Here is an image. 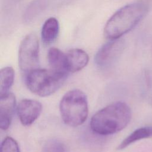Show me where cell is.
I'll return each mask as SVG.
<instances>
[{"instance_id": "obj_16", "label": "cell", "mask_w": 152, "mask_h": 152, "mask_svg": "<svg viewBox=\"0 0 152 152\" xmlns=\"http://www.w3.org/2000/svg\"><path fill=\"white\" fill-rule=\"evenodd\" d=\"M0 152H20L17 142L11 137H7L1 142Z\"/></svg>"}, {"instance_id": "obj_14", "label": "cell", "mask_w": 152, "mask_h": 152, "mask_svg": "<svg viewBox=\"0 0 152 152\" xmlns=\"http://www.w3.org/2000/svg\"><path fill=\"white\" fill-rule=\"evenodd\" d=\"M47 4L46 0H34L26 9L24 19L26 22L29 23L34 20L45 8Z\"/></svg>"}, {"instance_id": "obj_6", "label": "cell", "mask_w": 152, "mask_h": 152, "mask_svg": "<svg viewBox=\"0 0 152 152\" xmlns=\"http://www.w3.org/2000/svg\"><path fill=\"white\" fill-rule=\"evenodd\" d=\"M124 48L122 40L117 39L104 44L97 52L94 61L100 68H105L112 65L119 58Z\"/></svg>"}, {"instance_id": "obj_8", "label": "cell", "mask_w": 152, "mask_h": 152, "mask_svg": "<svg viewBox=\"0 0 152 152\" xmlns=\"http://www.w3.org/2000/svg\"><path fill=\"white\" fill-rule=\"evenodd\" d=\"M16 107L15 96L9 93L0 97V128L2 130L7 129L11 125L14 110Z\"/></svg>"}, {"instance_id": "obj_13", "label": "cell", "mask_w": 152, "mask_h": 152, "mask_svg": "<svg viewBox=\"0 0 152 152\" xmlns=\"http://www.w3.org/2000/svg\"><path fill=\"white\" fill-rule=\"evenodd\" d=\"M14 81V71L11 66H6L0 71V97L9 93Z\"/></svg>"}, {"instance_id": "obj_3", "label": "cell", "mask_w": 152, "mask_h": 152, "mask_svg": "<svg viewBox=\"0 0 152 152\" xmlns=\"http://www.w3.org/2000/svg\"><path fill=\"white\" fill-rule=\"evenodd\" d=\"M59 110L64 122L69 126L82 125L88 114V100L86 94L79 89L66 92L59 103Z\"/></svg>"}, {"instance_id": "obj_11", "label": "cell", "mask_w": 152, "mask_h": 152, "mask_svg": "<svg viewBox=\"0 0 152 152\" xmlns=\"http://www.w3.org/2000/svg\"><path fill=\"white\" fill-rule=\"evenodd\" d=\"M59 31V24L58 20L50 17L44 23L41 32L43 42L45 45H50L56 39Z\"/></svg>"}, {"instance_id": "obj_5", "label": "cell", "mask_w": 152, "mask_h": 152, "mask_svg": "<svg viewBox=\"0 0 152 152\" xmlns=\"http://www.w3.org/2000/svg\"><path fill=\"white\" fill-rule=\"evenodd\" d=\"M39 43L34 33L27 34L21 41L18 51V65L26 74L39 68Z\"/></svg>"}, {"instance_id": "obj_2", "label": "cell", "mask_w": 152, "mask_h": 152, "mask_svg": "<svg viewBox=\"0 0 152 152\" xmlns=\"http://www.w3.org/2000/svg\"><path fill=\"white\" fill-rule=\"evenodd\" d=\"M147 6L134 2L122 7L109 19L104 28V36L110 40L119 39L132 29L145 16Z\"/></svg>"}, {"instance_id": "obj_7", "label": "cell", "mask_w": 152, "mask_h": 152, "mask_svg": "<svg viewBox=\"0 0 152 152\" xmlns=\"http://www.w3.org/2000/svg\"><path fill=\"white\" fill-rule=\"evenodd\" d=\"M42 110V104L33 99H23L17 107L18 118L24 126L31 125L39 118Z\"/></svg>"}, {"instance_id": "obj_15", "label": "cell", "mask_w": 152, "mask_h": 152, "mask_svg": "<svg viewBox=\"0 0 152 152\" xmlns=\"http://www.w3.org/2000/svg\"><path fill=\"white\" fill-rule=\"evenodd\" d=\"M43 152H68L65 145L58 140L47 141L43 147Z\"/></svg>"}, {"instance_id": "obj_9", "label": "cell", "mask_w": 152, "mask_h": 152, "mask_svg": "<svg viewBox=\"0 0 152 152\" xmlns=\"http://www.w3.org/2000/svg\"><path fill=\"white\" fill-rule=\"evenodd\" d=\"M65 55L69 72L74 73L81 70L88 62V55L82 49H72Z\"/></svg>"}, {"instance_id": "obj_12", "label": "cell", "mask_w": 152, "mask_h": 152, "mask_svg": "<svg viewBox=\"0 0 152 152\" xmlns=\"http://www.w3.org/2000/svg\"><path fill=\"white\" fill-rule=\"evenodd\" d=\"M152 137V125L139 128L134 130L128 136H127L118 145L117 149L121 150L127 147L130 144L144 139Z\"/></svg>"}, {"instance_id": "obj_10", "label": "cell", "mask_w": 152, "mask_h": 152, "mask_svg": "<svg viewBox=\"0 0 152 152\" xmlns=\"http://www.w3.org/2000/svg\"><path fill=\"white\" fill-rule=\"evenodd\" d=\"M48 61L50 69L67 75L69 73L66 55L59 49L56 48L49 49L48 53Z\"/></svg>"}, {"instance_id": "obj_4", "label": "cell", "mask_w": 152, "mask_h": 152, "mask_svg": "<svg viewBox=\"0 0 152 152\" xmlns=\"http://www.w3.org/2000/svg\"><path fill=\"white\" fill-rule=\"evenodd\" d=\"M67 74L51 69H36L26 75V84L33 93L41 97L56 92L65 81Z\"/></svg>"}, {"instance_id": "obj_1", "label": "cell", "mask_w": 152, "mask_h": 152, "mask_svg": "<svg viewBox=\"0 0 152 152\" xmlns=\"http://www.w3.org/2000/svg\"><path fill=\"white\" fill-rule=\"evenodd\" d=\"M131 119V110L125 102L112 103L97 112L91 118L90 126L96 134L107 135L124 129Z\"/></svg>"}]
</instances>
